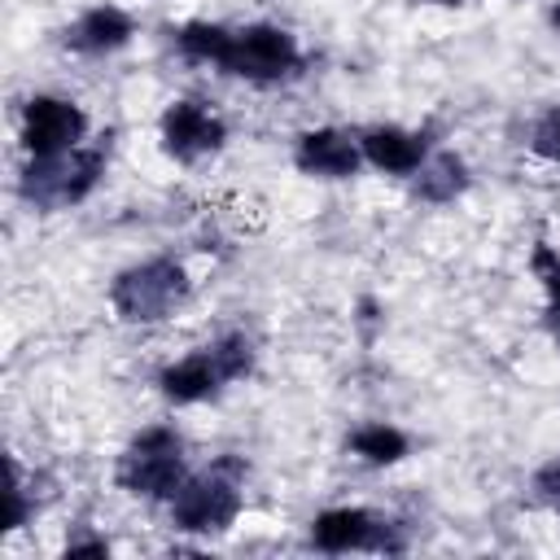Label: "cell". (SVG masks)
<instances>
[{"label":"cell","mask_w":560,"mask_h":560,"mask_svg":"<svg viewBox=\"0 0 560 560\" xmlns=\"http://www.w3.org/2000/svg\"><path fill=\"white\" fill-rule=\"evenodd\" d=\"M438 4H455V0H438Z\"/></svg>","instance_id":"cell-22"},{"label":"cell","mask_w":560,"mask_h":560,"mask_svg":"<svg viewBox=\"0 0 560 560\" xmlns=\"http://www.w3.org/2000/svg\"><path fill=\"white\" fill-rule=\"evenodd\" d=\"M188 298V276L179 262L171 258H153V262H140L131 271H122L109 289V302L118 306L122 319H136V324H153V319H166L179 302Z\"/></svg>","instance_id":"cell-1"},{"label":"cell","mask_w":560,"mask_h":560,"mask_svg":"<svg viewBox=\"0 0 560 560\" xmlns=\"http://www.w3.org/2000/svg\"><path fill=\"white\" fill-rule=\"evenodd\" d=\"M162 144L179 162H192V158H201V153L223 144V122L210 109H201L197 101H179L162 118Z\"/></svg>","instance_id":"cell-8"},{"label":"cell","mask_w":560,"mask_h":560,"mask_svg":"<svg viewBox=\"0 0 560 560\" xmlns=\"http://www.w3.org/2000/svg\"><path fill=\"white\" fill-rule=\"evenodd\" d=\"M298 66V44L289 31L280 26H249V31H236L232 35V48H228V61L223 70L228 74H241V79H254V83H267V79H280Z\"/></svg>","instance_id":"cell-6"},{"label":"cell","mask_w":560,"mask_h":560,"mask_svg":"<svg viewBox=\"0 0 560 560\" xmlns=\"http://www.w3.org/2000/svg\"><path fill=\"white\" fill-rule=\"evenodd\" d=\"M534 267H538V276H542V284H547V298H551V311H560V254L542 245V249L534 254Z\"/></svg>","instance_id":"cell-16"},{"label":"cell","mask_w":560,"mask_h":560,"mask_svg":"<svg viewBox=\"0 0 560 560\" xmlns=\"http://www.w3.org/2000/svg\"><path fill=\"white\" fill-rule=\"evenodd\" d=\"M534 490L547 499V503H556L560 508V459H551L542 472H538V481H534Z\"/></svg>","instance_id":"cell-18"},{"label":"cell","mask_w":560,"mask_h":560,"mask_svg":"<svg viewBox=\"0 0 560 560\" xmlns=\"http://www.w3.org/2000/svg\"><path fill=\"white\" fill-rule=\"evenodd\" d=\"M464 184H468V175H464V162H459V158L442 153V158H433V162H420V179H416V192H420V197L446 201V197H455Z\"/></svg>","instance_id":"cell-13"},{"label":"cell","mask_w":560,"mask_h":560,"mask_svg":"<svg viewBox=\"0 0 560 560\" xmlns=\"http://www.w3.org/2000/svg\"><path fill=\"white\" fill-rule=\"evenodd\" d=\"M534 149L551 162H560V109H551L538 127H534Z\"/></svg>","instance_id":"cell-17"},{"label":"cell","mask_w":560,"mask_h":560,"mask_svg":"<svg viewBox=\"0 0 560 560\" xmlns=\"http://www.w3.org/2000/svg\"><path fill=\"white\" fill-rule=\"evenodd\" d=\"M88 131V118L74 101H61V96H35L26 105V122H22V140L35 158H48V153H66L83 140Z\"/></svg>","instance_id":"cell-7"},{"label":"cell","mask_w":560,"mask_h":560,"mask_svg":"<svg viewBox=\"0 0 560 560\" xmlns=\"http://www.w3.org/2000/svg\"><path fill=\"white\" fill-rule=\"evenodd\" d=\"M179 48L188 52V57H197V61H228V48H232V31H223V26H210V22H188L179 35Z\"/></svg>","instance_id":"cell-15"},{"label":"cell","mask_w":560,"mask_h":560,"mask_svg":"<svg viewBox=\"0 0 560 560\" xmlns=\"http://www.w3.org/2000/svg\"><path fill=\"white\" fill-rule=\"evenodd\" d=\"M551 332H556V341H560V311H551Z\"/></svg>","instance_id":"cell-20"},{"label":"cell","mask_w":560,"mask_h":560,"mask_svg":"<svg viewBox=\"0 0 560 560\" xmlns=\"http://www.w3.org/2000/svg\"><path fill=\"white\" fill-rule=\"evenodd\" d=\"M236 512H241V481H236L232 459H223L219 468L184 481L171 494V516L188 534H219L236 521Z\"/></svg>","instance_id":"cell-2"},{"label":"cell","mask_w":560,"mask_h":560,"mask_svg":"<svg viewBox=\"0 0 560 560\" xmlns=\"http://www.w3.org/2000/svg\"><path fill=\"white\" fill-rule=\"evenodd\" d=\"M363 158L381 171H394V175H407V171H420L424 162V136L416 131H398V127H376L363 136Z\"/></svg>","instance_id":"cell-11"},{"label":"cell","mask_w":560,"mask_h":560,"mask_svg":"<svg viewBox=\"0 0 560 560\" xmlns=\"http://www.w3.org/2000/svg\"><path fill=\"white\" fill-rule=\"evenodd\" d=\"M350 451L363 455L368 464H394V459L407 455V438L398 429H389V424H363V429H354Z\"/></svg>","instance_id":"cell-14"},{"label":"cell","mask_w":560,"mask_h":560,"mask_svg":"<svg viewBox=\"0 0 560 560\" xmlns=\"http://www.w3.org/2000/svg\"><path fill=\"white\" fill-rule=\"evenodd\" d=\"M127 39H131V18H127L122 9H114V4L88 9V13L66 31V44L79 48V52H109V48H118V44H127Z\"/></svg>","instance_id":"cell-10"},{"label":"cell","mask_w":560,"mask_h":560,"mask_svg":"<svg viewBox=\"0 0 560 560\" xmlns=\"http://www.w3.org/2000/svg\"><path fill=\"white\" fill-rule=\"evenodd\" d=\"M105 551H109L105 542H70L66 547V556H105Z\"/></svg>","instance_id":"cell-19"},{"label":"cell","mask_w":560,"mask_h":560,"mask_svg":"<svg viewBox=\"0 0 560 560\" xmlns=\"http://www.w3.org/2000/svg\"><path fill=\"white\" fill-rule=\"evenodd\" d=\"M298 166L306 175H328V179H341V175H354L359 166V144L332 127L324 131H306L298 140Z\"/></svg>","instance_id":"cell-9"},{"label":"cell","mask_w":560,"mask_h":560,"mask_svg":"<svg viewBox=\"0 0 560 560\" xmlns=\"http://www.w3.org/2000/svg\"><path fill=\"white\" fill-rule=\"evenodd\" d=\"M101 166H105V149H66V153H48V158H35L22 175V197L52 210V206H70L79 197L92 192V184L101 179Z\"/></svg>","instance_id":"cell-3"},{"label":"cell","mask_w":560,"mask_h":560,"mask_svg":"<svg viewBox=\"0 0 560 560\" xmlns=\"http://www.w3.org/2000/svg\"><path fill=\"white\" fill-rule=\"evenodd\" d=\"M311 542L319 551H398L402 534L394 521H381L363 508H332V512L315 516Z\"/></svg>","instance_id":"cell-5"},{"label":"cell","mask_w":560,"mask_h":560,"mask_svg":"<svg viewBox=\"0 0 560 560\" xmlns=\"http://www.w3.org/2000/svg\"><path fill=\"white\" fill-rule=\"evenodd\" d=\"M118 486L131 494H149V499H171L184 486V455H179V438L171 429H149L140 433L122 459H118Z\"/></svg>","instance_id":"cell-4"},{"label":"cell","mask_w":560,"mask_h":560,"mask_svg":"<svg viewBox=\"0 0 560 560\" xmlns=\"http://www.w3.org/2000/svg\"><path fill=\"white\" fill-rule=\"evenodd\" d=\"M551 22H556V26H560V9H556V13H551Z\"/></svg>","instance_id":"cell-21"},{"label":"cell","mask_w":560,"mask_h":560,"mask_svg":"<svg viewBox=\"0 0 560 560\" xmlns=\"http://www.w3.org/2000/svg\"><path fill=\"white\" fill-rule=\"evenodd\" d=\"M219 385H223V372H219L210 346L197 350V354H188V359H179V363H171V368L162 372V389H166V398H175V402L210 398Z\"/></svg>","instance_id":"cell-12"}]
</instances>
